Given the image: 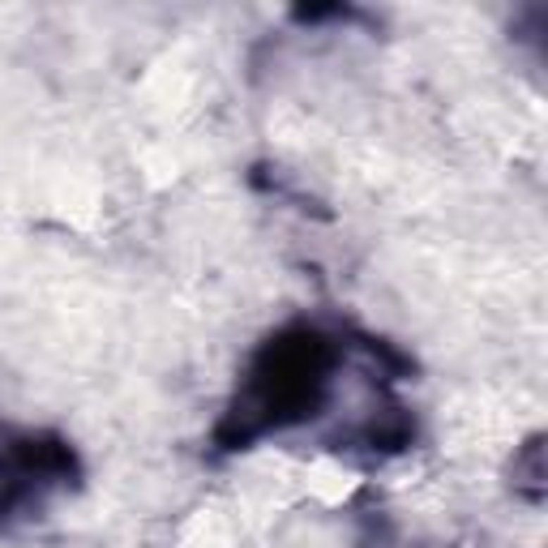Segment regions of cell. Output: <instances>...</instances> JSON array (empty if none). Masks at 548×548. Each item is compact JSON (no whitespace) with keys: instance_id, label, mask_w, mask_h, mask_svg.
I'll list each match as a JSON object with an SVG mask.
<instances>
[{"instance_id":"6da1fadb","label":"cell","mask_w":548,"mask_h":548,"mask_svg":"<svg viewBox=\"0 0 548 548\" xmlns=\"http://www.w3.org/2000/svg\"><path fill=\"white\" fill-rule=\"evenodd\" d=\"M9 475H18V480H30V467H9ZM43 475H47V467H43V471H35V484H47ZM0 492H5V497L13 502V492H22V484H5Z\"/></svg>"}]
</instances>
